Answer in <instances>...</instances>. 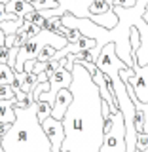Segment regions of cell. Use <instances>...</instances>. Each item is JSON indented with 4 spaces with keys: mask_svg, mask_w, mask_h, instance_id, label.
<instances>
[{
    "mask_svg": "<svg viewBox=\"0 0 148 152\" xmlns=\"http://www.w3.org/2000/svg\"><path fill=\"white\" fill-rule=\"evenodd\" d=\"M19 82H21V91H27V93H32V89L36 88L38 84V74L34 72H19Z\"/></svg>",
    "mask_w": 148,
    "mask_h": 152,
    "instance_id": "12",
    "label": "cell"
},
{
    "mask_svg": "<svg viewBox=\"0 0 148 152\" xmlns=\"http://www.w3.org/2000/svg\"><path fill=\"white\" fill-rule=\"evenodd\" d=\"M0 99H15V91L12 86L0 84Z\"/></svg>",
    "mask_w": 148,
    "mask_h": 152,
    "instance_id": "22",
    "label": "cell"
},
{
    "mask_svg": "<svg viewBox=\"0 0 148 152\" xmlns=\"http://www.w3.org/2000/svg\"><path fill=\"white\" fill-rule=\"evenodd\" d=\"M114 4L108 2V0H93L89 4V15H101V13H106L110 12Z\"/></svg>",
    "mask_w": 148,
    "mask_h": 152,
    "instance_id": "13",
    "label": "cell"
},
{
    "mask_svg": "<svg viewBox=\"0 0 148 152\" xmlns=\"http://www.w3.org/2000/svg\"><path fill=\"white\" fill-rule=\"evenodd\" d=\"M23 17V23H34V25H40L42 19H44V15H42V12H38V10H32V12L25 13Z\"/></svg>",
    "mask_w": 148,
    "mask_h": 152,
    "instance_id": "20",
    "label": "cell"
},
{
    "mask_svg": "<svg viewBox=\"0 0 148 152\" xmlns=\"http://www.w3.org/2000/svg\"><path fill=\"white\" fill-rule=\"evenodd\" d=\"M32 4L28 2V0H9V2L6 4V12L8 13H15V15H25V13L32 12Z\"/></svg>",
    "mask_w": 148,
    "mask_h": 152,
    "instance_id": "11",
    "label": "cell"
},
{
    "mask_svg": "<svg viewBox=\"0 0 148 152\" xmlns=\"http://www.w3.org/2000/svg\"><path fill=\"white\" fill-rule=\"evenodd\" d=\"M31 104H34V97L32 93H27V91H15V108H28Z\"/></svg>",
    "mask_w": 148,
    "mask_h": 152,
    "instance_id": "15",
    "label": "cell"
},
{
    "mask_svg": "<svg viewBox=\"0 0 148 152\" xmlns=\"http://www.w3.org/2000/svg\"><path fill=\"white\" fill-rule=\"evenodd\" d=\"M9 2V0H0V4H8Z\"/></svg>",
    "mask_w": 148,
    "mask_h": 152,
    "instance_id": "30",
    "label": "cell"
},
{
    "mask_svg": "<svg viewBox=\"0 0 148 152\" xmlns=\"http://www.w3.org/2000/svg\"><path fill=\"white\" fill-rule=\"evenodd\" d=\"M2 146L4 152H51V142L36 116V103L15 108V122L2 139Z\"/></svg>",
    "mask_w": 148,
    "mask_h": 152,
    "instance_id": "2",
    "label": "cell"
},
{
    "mask_svg": "<svg viewBox=\"0 0 148 152\" xmlns=\"http://www.w3.org/2000/svg\"><path fill=\"white\" fill-rule=\"evenodd\" d=\"M141 107H142V110H144V116H146V122H144V131L148 133V103H146V104H142V103H141Z\"/></svg>",
    "mask_w": 148,
    "mask_h": 152,
    "instance_id": "27",
    "label": "cell"
},
{
    "mask_svg": "<svg viewBox=\"0 0 148 152\" xmlns=\"http://www.w3.org/2000/svg\"><path fill=\"white\" fill-rule=\"evenodd\" d=\"M120 76L125 84L133 86L137 101L146 104L148 103V65H139L135 61L131 66L120 69Z\"/></svg>",
    "mask_w": 148,
    "mask_h": 152,
    "instance_id": "3",
    "label": "cell"
},
{
    "mask_svg": "<svg viewBox=\"0 0 148 152\" xmlns=\"http://www.w3.org/2000/svg\"><path fill=\"white\" fill-rule=\"evenodd\" d=\"M32 8L38 10V12H44V10H55L59 8V0H36L32 4Z\"/></svg>",
    "mask_w": 148,
    "mask_h": 152,
    "instance_id": "19",
    "label": "cell"
},
{
    "mask_svg": "<svg viewBox=\"0 0 148 152\" xmlns=\"http://www.w3.org/2000/svg\"><path fill=\"white\" fill-rule=\"evenodd\" d=\"M93 0H59V8L55 10H44L42 15L44 17H53L59 15L63 17L66 12L72 13L74 17H89V4ZM108 2L114 4V0H108Z\"/></svg>",
    "mask_w": 148,
    "mask_h": 152,
    "instance_id": "5",
    "label": "cell"
},
{
    "mask_svg": "<svg viewBox=\"0 0 148 152\" xmlns=\"http://www.w3.org/2000/svg\"><path fill=\"white\" fill-rule=\"evenodd\" d=\"M0 152H4V146H2V141H0Z\"/></svg>",
    "mask_w": 148,
    "mask_h": 152,
    "instance_id": "31",
    "label": "cell"
},
{
    "mask_svg": "<svg viewBox=\"0 0 148 152\" xmlns=\"http://www.w3.org/2000/svg\"><path fill=\"white\" fill-rule=\"evenodd\" d=\"M89 19L95 23V25H99V27H104V28H114L118 25V15H116V12H114V6H112V10L110 12H106V13H101V15H89Z\"/></svg>",
    "mask_w": 148,
    "mask_h": 152,
    "instance_id": "9",
    "label": "cell"
},
{
    "mask_svg": "<svg viewBox=\"0 0 148 152\" xmlns=\"http://www.w3.org/2000/svg\"><path fill=\"white\" fill-rule=\"evenodd\" d=\"M55 53H57V48L46 44V46L40 50V53L36 55V61H40V63H44V61H50V59H53V57H55Z\"/></svg>",
    "mask_w": 148,
    "mask_h": 152,
    "instance_id": "18",
    "label": "cell"
},
{
    "mask_svg": "<svg viewBox=\"0 0 148 152\" xmlns=\"http://www.w3.org/2000/svg\"><path fill=\"white\" fill-rule=\"evenodd\" d=\"M47 80H50V76H47L46 72H40V74H38V82H47Z\"/></svg>",
    "mask_w": 148,
    "mask_h": 152,
    "instance_id": "28",
    "label": "cell"
},
{
    "mask_svg": "<svg viewBox=\"0 0 148 152\" xmlns=\"http://www.w3.org/2000/svg\"><path fill=\"white\" fill-rule=\"evenodd\" d=\"M80 36H82V32H80V31H76V28H66V34H65V38H66L69 42L78 40Z\"/></svg>",
    "mask_w": 148,
    "mask_h": 152,
    "instance_id": "23",
    "label": "cell"
},
{
    "mask_svg": "<svg viewBox=\"0 0 148 152\" xmlns=\"http://www.w3.org/2000/svg\"><path fill=\"white\" fill-rule=\"evenodd\" d=\"M9 127H12V124H6V122H0V141H2L4 137L8 135Z\"/></svg>",
    "mask_w": 148,
    "mask_h": 152,
    "instance_id": "26",
    "label": "cell"
},
{
    "mask_svg": "<svg viewBox=\"0 0 148 152\" xmlns=\"http://www.w3.org/2000/svg\"><path fill=\"white\" fill-rule=\"evenodd\" d=\"M137 0H114V6H122V8H133Z\"/></svg>",
    "mask_w": 148,
    "mask_h": 152,
    "instance_id": "25",
    "label": "cell"
},
{
    "mask_svg": "<svg viewBox=\"0 0 148 152\" xmlns=\"http://www.w3.org/2000/svg\"><path fill=\"white\" fill-rule=\"evenodd\" d=\"M28 2H31V4H34V2H36V0H28Z\"/></svg>",
    "mask_w": 148,
    "mask_h": 152,
    "instance_id": "32",
    "label": "cell"
},
{
    "mask_svg": "<svg viewBox=\"0 0 148 152\" xmlns=\"http://www.w3.org/2000/svg\"><path fill=\"white\" fill-rule=\"evenodd\" d=\"M70 84H72V72L66 70L65 66H57V70L50 76V93L55 97L59 89L70 88Z\"/></svg>",
    "mask_w": 148,
    "mask_h": 152,
    "instance_id": "7",
    "label": "cell"
},
{
    "mask_svg": "<svg viewBox=\"0 0 148 152\" xmlns=\"http://www.w3.org/2000/svg\"><path fill=\"white\" fill-rule=\"evenodd\" d=\"M70 103H72V91H70V88L59 89L55 95L53 107H51V116L57 118V120H63V116H65V112H66Z\"/></svg>",
    "mask_w": 148,
    "mask_h": 152,
    "instance_id": "8",
    "label": "cell"
},
{
    "mask_svg": "<svg viewBox=\"0 0 148 152\" xmlns=\"http://www.w3.org/2000/svg\"><path fill=\"white\" fill-rule=\"evenodd\" d=\"M137 148L139 150H148V133L146 131H141L137 133Z\"/></svg>",
    "mask_w": 148,
    "mask_h": 152,
    "instance_id": "21",
    "label": "cell"
},
{
    "mask_svg": "<svg viewBox=\"0 0 148 152\" xmlns=\"http://www.w3.org/2000/svg\"><path fill=\"white\" fill-rule=\"evenodd\" d=\"M40 126H42V129H44L46 137L51 142V152H61V145H63V141H65L63 122L53 118V116H47L40 122Z\"/></svg>",
    "mask_w": 148,
    "mask_h": 152,
    "instance_id": "6",
    "label": "cell"
},
{
    "mask_svg": "<svg viewBox=\"0 0 148 152\" xmlns=\"http://www.w3.org/2000/svg\"><path fill=\"white\" fill-rule=\"evenodd\" d=\"M6 44V34H4V31L0 28V46H4Z\"/></svg>",
    "mask_w": 148,
    "mask_h": 152,
    "instance_id": "29",
    "label": "cell"
},
{
    "mask_svg": "<svg viewBox=\"0 0 148 152\" xmlns=\"http://www.w3.org/2000/svg\"><path fill=\"white\" fill-rule=\"evenodd\" d=\"M23 25V17H17V19H9V21H2L0 23V28L4 31V34H13V32H17L19 28Z\"/></svg>",
    "mask_w": 148,
    "mask_h": 152,
    "instance_id": "16",
    "label": "cell"
},
{
    "mask_svg": "<svg viewBox=\"0 0 148 152\" xmlns=\"http://www.w3.org/2000/svg\"><path fill=\"white\" fill-rule=\"evenodd\" d=\"M72 72V103L69 104L65 116V141L61 152H99L104 139L101 93L93 82L89 70L82 65H74Z\"/></svg>",
    "mask_w": 148,
    "mask_h": 152,
    "instance_id": "1",
    "label": "cell"
},
{
    "mask_svg": "<svg viewBox=\"0 0 148 152\" xmlns=\"http://www.w3.org/2000/svg\"><path fill=\"white\" fill-rule=\"evenodd\" d=\"M99 152H125V124L122 112H114V124L110 131L104 133V139Z\"/></svg>",
    "mask_w": 148,
    "mask_h": 152,
    "instance_id": "4",
    "label": "cell"
},
{
    "mask_svg": "<svg viewBox=\"0 0 148 152\" xmlns=\"http://www.w3.org/2000/svg\"><path fill=\"white\" fill-rule=\"evenodd\" d=\"M0 122H15V99H0Z\"/></svg>",
    "mask_w": 148,
    "mask_h": 152,
    "instance_id": "10",
    "label": "cell"
},
{
    "mask_svg": "<svg viewBox=\"0 0 148 152\" xmlns=\"http://www.w3.org/2000/svg\"><path fill=\"white\" fill-rule=\"evenodd\" d=\"M15 69H12L9 65L6 63H0V84H8L12 86L13 80H15Z\"/></svg>",
    "mask_w": 148,
    "mask_h": 152,
    "instance_id": "14",
    "label": "cell"
},
{
    "mask_svg": "<svg viewBox=\"0 0 148 152\" xmlns=\"http://www.w3.org/2000/svg\"><path fill=\"white\" fill-rule=\"evenodd\" d=\"M8 61H9V48L4 44V46H0V63L8 65Z\"/></svg>",
    "mask_w": 148,
    "mask_h": 152,
    "instance_id": "24",
    "label": "cell"
},
{
    "mask_svg": "<svg viewBox=\"0 0 148 152\" xmlns=\"http://www.w3.org/2000/svg\"><path fill=\"white\" fill-rule=\"evenodd\" d=\"M135 152H142V150H139V148H135Z\"/></svg>",
    "mask_w": 148,
    "mask_h": 152,
    "instance_id": "33",
    "label": "cell"
},
{
    "mask_svg": "<svg viewBox=\"0 0 148 152\" xmlns=\"http://www.w3.org/2000/svg\"><path fill=\"white\" fill-rule=\"evenodd\" d=\"M34 103H36V116H38L40 122L44 120V118L51 116V107H53L51 103L44 101V99H38V101H34Z\"/></svg>",
    "mask_w": 148,
    "mask_h": 152,
    "instance_id": "17",
    "label": "cell"
}]
</instances>
